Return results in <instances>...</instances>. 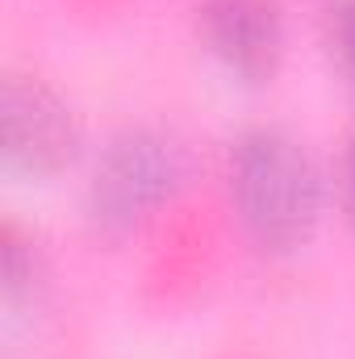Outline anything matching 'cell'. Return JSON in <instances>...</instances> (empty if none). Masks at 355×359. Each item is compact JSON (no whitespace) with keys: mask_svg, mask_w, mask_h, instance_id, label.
<instances>
[{"mask_svg":"<svg viewBox=\"0 0 355 359\" xmlns=\"http://www.w3.org/2000/svg\"><path fill=\"white\" fill-rule=\"evenodd\" d=\"M201 34L213 59L247 84L272 80L284 59L280 0H201Z\"/></svg>","mask_w":355,"mask_h":359,"instance_id":"obj_4","label":"cell"},{"mask_svg":"<svg viewBox=\"0 0 355 359\" xmlns=\"http://www.w3.org/2000/svg\"><path fill=\"white\" fill-rule=\"evenodd\" d=\"M335 205H339L347 230L355 234V130L343 138L339 159H335Z\"/></svg>","mask_w":355,"mask_h":359,"instance_id":"obj_7","label":"cell"},{"mask_svg":"<svg viewBox=\"0 0 355 359\" xmlns=\"http://www.w3.org/2000/svg\"><path fill=\"white\" fill-rule=\"evenodd\" d=\"M4 121V159L25 176L63 172L84 142L80 117L63 92H55L38 76H8L0 92Z\"/></svg>","mask_w":355,"mask_h":359,"instance_id":"obj_3","label":"cell"},{"mask_svg":"<svg viewBox=\"0 0 355 359\" xmlns=\"http://www.w3.org/2000/svg\"><path fill=\"white\" fill-rule=\"evenodd\" d=\"M34 280H38V255L8 230L4 234V297L17 301L25 288H34Z\"/></svg>","mask_w":355,"mask_h":359,"instance_id":"obj_6","label":"cell"},{"mask_svg":"<svg viewBox=\"0 0 355 359\" xmlns=\"http://www.w3.org/2000/svg\"><path fill=\"white\" fill-rule=\"evenodd\" d=\"M188 172L176 134L159 126H126L109 138L88 176V213L100 230H130L172 201Z\"/></svg>","mask_w":355,"mask_h":359,"instance_id":"obj_2","label":"cell"},{"mask_svg":"<svg viewBox=\"0 0 355 359\" xmlns=\"http://www.w3.org/2000/svg\"><path fill=\"white\" fill-rule=\"evenodd\" d=\"M226 188L239 226L260 251L288 255L314 238L326 180L314 151L293 130L272 121L239 130L226 159Z\"/></svg>","mask_w":355,"mask_h":359,"instance_id":"obj_1","label":"cell"},{"mask_svg":"<svg viewBox=\"0 0 355 359\" xmlns=\"http://www.w3.org/2000/svg\"><path fill=\"white\" fill-rule=\"evenodd\" d=\"M322 21H326L330 55L355 92V0H322Z\"/></svg>","mask_w":355,"mask_h":359,"instance_id":"obj_5","label":"cell"}]
</instances>
